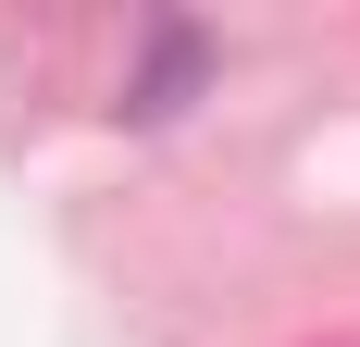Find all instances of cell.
I'll return each mask as SVG.
<instances>
[{
    "mask_svg": "<svg viewBox=\"0 0 360 347\" xmlns=\"http://www.w3.org/2000/svg\"><path fill=\"white\" fill-rule=\"evenodd\" d=\"M199 74H212V37H199V25H174V13H162V25H149V63L124 74V100H112V112H124V124H174V112H186V87H199Z\"/></svg>",
    "mask_w": 360,
    "mask_h": 347,
    "instance_id": "6da1fadb",
    "label": "cell"
}]
</instances>
